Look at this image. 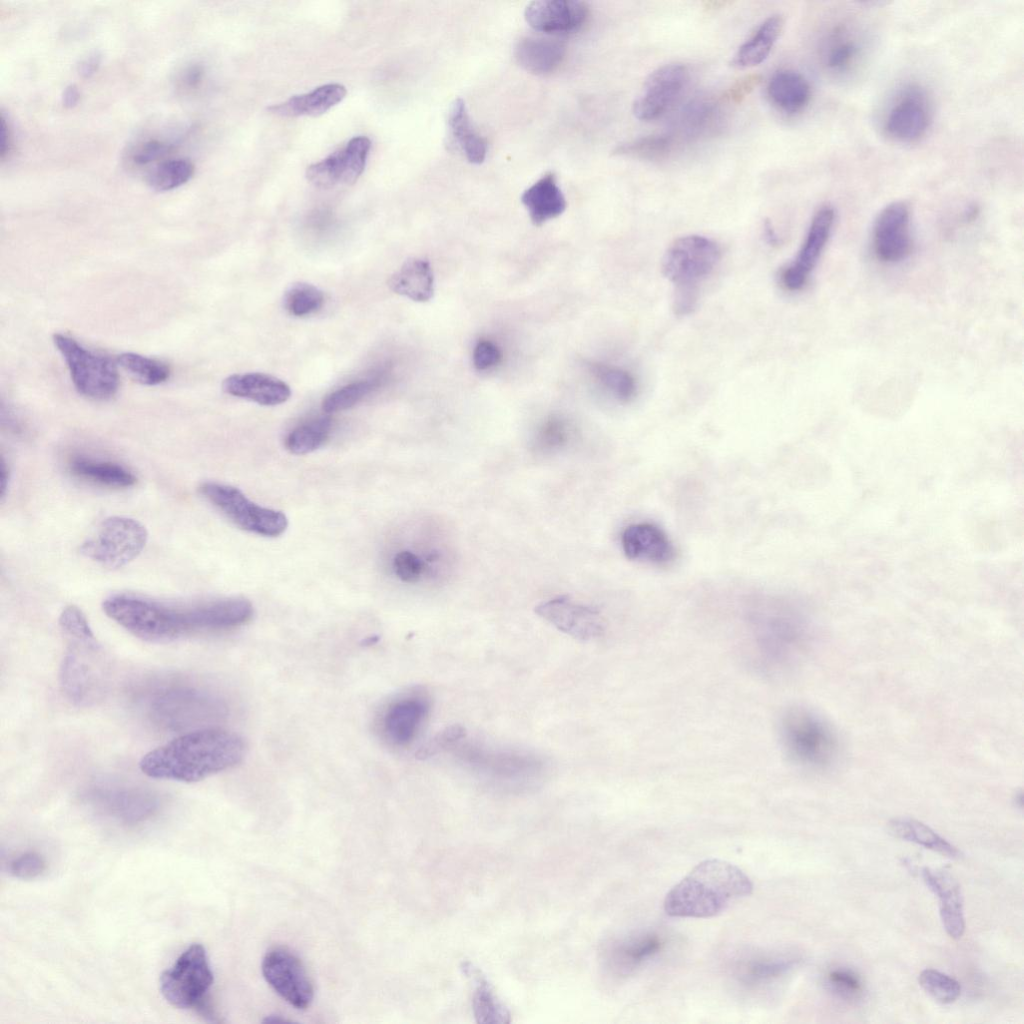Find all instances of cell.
Returning a JSON list of instances; mask_svg holds the SVG:
<instances>
[{
  "label": "cell",
  "mask_w": 1024,
  "mask_h": 1024,
  "mask_svg": "<svg viewBox=\"0 0 1024 1024\" xmlns=\"http://www.w3.org/2000/svg\"><path fill=\"white\" fill-rule=\"evenodd\" d=\"M246 751V742L237 733L204 727L149 751L139 767L151 778L193 783L236 766Z\"/></svg>",
  "instance_id": "cell-1"
},
{
  "label": "cell",
  "mask_w": 1024,
  "mask_h": 1024,
  "mask_svg": "<svg viewBox=\"0 0 1024 1024\" xmlns=\"http://www.w3.org/2000/svg\"><path fill=\"white\" fill-rule=\"evenodd\" d=\"M104 613L135 637L153 643L175 641L203 633H218L220 616L210 601L170 606L130 594L108 597Z\"/></svg>",
  "instance_id": "cell-2"
},
{
  "label": "cell",
  "mask_w": 1024,
  "mask_h": 1024,
  "mask_svg": "<svg viewBox=\"0 0 1024 1024\" xmlns=\"http://www.w3.org/2000/svg\"><path fill=\"white\" fill-rule=\"evenodd\" d=\"M752 890L750 878L739 867L720 859H706L670 889L664 910L672 917L709 918Z\"/></svg>",
  "instance_id": "cell-3"
},
{
  "label": "cell",
  "mask_w": 1024,
  "mask_h": 1024,
  "mask_svg": "<svg viewBox=\"0 0 1024 1024\" xmlns=\"http://www.w3.org/2000/svg\"><path fill=\"white\" fill-rule=\"evenodd\" d=\"M746 644L754 665L778 675L798 663L812 642V631L800 614L785 608H766L749 621Z\"/></svg>",
  "instance_id": "cell-4"
},
{
  "label": "cell",
  "mask_w": 1024,
  "mask_h": 1024,
  "mask_svg": "<svg viewBox=\"0 0 1024 1024\" xmlns=\"http://www.w3.org/2000/svg\"><path fill=\"white\" fill-rule=\"evenodd\" d=\"M720 248L709 238L688 235L678 238L666 251L662 261L664 276L676 286L674 309L688 314L696 303L697 286L716 267Z\"/></svg>",
  "instance_id": "cell-5"
},
{
  "label": "cell",
  "mask_w": 1024,
  "mask_h": 1024,
  "mask_svg": "<svg viewBox=\"0 0 1024 1024\" xmlns=\"http://www.w3.org/2000/svg\"><path fill=\"white\" fill-rule=\"evenodd\" d=\"M780 737L788 756L812 770L830 767L838 754V739L831 725L815 711L801 706L786 710Z\"/></svg>",
  "instance_id": "cell-6"
},
{
  "label": "cell",
  "mask_w": 1024,
  "mask_h": 1024,
  "mask_svg": "<svg viewBox=\"0 0 1024 1024\" xmlns=\"http://www.w3.org/2000/svg\"><path fill=\"white\" fill-rule=\"evenodd\" d=\"M213 981L205 948L193 943L161 974L160 991L165 1000L178 1009L195 1008L211 1016L206 997Z\"/></svg>",
  "instance_id": "cell-7"
},
{
  "label": "cell",
  "mask_w": 1024,
  "mask_h": 1024,
  "mask_svg": "<svg viewBox=\"0 0 1024 1024\" xmlns=\"http://www.w3.org/2000/svg\"><path fill=\"white\" fill-rule=\"evenodd\" d=\"M53 342L62 355L75 389L86 398L107 400L119 387L116 364L108 357L95 353L74 338L55 333Z\"/></svg>",
  "instance_id": "cell-8"
},
{
  "label": "cell",
  "mask_w": 1024,
  "mask_h": 1024,
  "mask_svg": "<svg viewBox=\"0 0 1024 1024\" xmlns=\"http://www.w3.org/2000/svg\"><path fill=\"white\" fill-rule=\"evenodd\" d=\"M147 540L148 532L139 521L112 516L100 524L93 537L82 543L80 552L104 567L116 569L137 558Z\"/></svg>",
  "instance_id": "cell-9"
},
{
  "label": "cell",
  "mask_w": 1024,
  "mask_h": 1024,
  "mask_svg": "<svg viewBox=\"0 0 1024 1024\" xmlns=\"http://www.w3.org/2000/svg\"><path fill=\"white\" fill-rule=\"evenodd\" d=\"M200 493L239 528L265 537H277L288 526L284 513L250 501L238 488L205 482Z\"/></svg>",
  "instance_id": "cell-10"
},
{
  "label": "cell",
  "mask_w": 1024,
  "mask_h": 1024,
  "mask_svg": "<svg viewBox=\"0 0 1024 1024\" xmlns=\"http://www.w3.org/2000/svg\"><path fill=\"white\" fill-rule=\"evenodd\" d=\"M430 709L421 691L400 693L383 703L374 718L379 738L392 748H405L417 737Z\"/></svg>",
  "instance_id": "cell-11"
},
{
  "label": "cell",
  "mask_w": 1024,
  "mask_h": 1024,
  "mask_svg": "<svg viewBox=\"0 0 1024 1024\" xmlns=\"http://www.w3.org/2000/svg\"><path fill=\"white\" fill-rule=\"evenodd\" d=\"M221 700L193 688H172L159 693L151 702L150 712L160 725L171 729L188 728L221 717Z\"/></svg>",
  "instance_id": "cell-12"
},
{
  "label": "cell",
  "mask_w": 1024,
  "mask_h": 1024,
  "mask_svg": "<svg viewBox=\"0 0 1024 1024\" xmlns=\"http://www.w3.org/2000/svg\"><path fill=\"white\" fill-rule=\"evenodd\" d=\"M262 973L267 983L286 1002L306 1009L313 1000V987L302 962L289 950L277 947L266 953Z\"/></svg>",
  "instance_id": "cell-13"
},
{
  "label": "cell",
  "mask_w": 1024,
  "mask_h": 1024,
  "mask_svg": "<svg viewBox=\"0 0 1024 1024\" xmlns=\"http://www.w3.org/2000/svg\"><path fill=\"white\" fill-rule=\"evenodd\" d=\"M930 122L931 105L925 90L917 85H908L889 106L883 127L892 139L910 143L925 135Z\"/></svg>",
  "instance_id": "cell-14"
},
{
  "label": "cell",
  "mask_w": 1024,
  "mask_h": 1024,
  "mask_svg": "<svg viewBox=\"0 0 1024 1024\" xmlns=\"http://www.w3.org/2000/svg\"><path fill=\"white\" fill-rule=\"evenodd\" d=\"M88 800L104 815L126 825L147 820L159 806L153 793L135 787H96L89 792Z\"/></svg>",
  "instance_id": "cell-15"
},
{
  "label": "cell",
  "mask_w": 1024,
  "mask_h": 1024,
  "mask_svg": "<svg viewBox=\"0 0 1024 1024\" xmlns=\"http://www.w3.org/2000/svg\"><path fill=\"white\" fill-rule=\"evenodd\" d=\"M370 148L369 138L353 137L342 149L310 165L306 177L312 184L323 189L338 183L354 184L364 171Z\"/></svg>",
  "instance_id": "cell-16"
},
{
  "label": "cell",
  "mask_w": 1024,
  "mask_h": 1024,
  "mask_svg": "<svg viewBox=\"0 0 1024 1024\" xmlns=\"http://www.w3.org/2000/svg\"><path fill=\"white\" fill-rule=\"evenodd\" d=\"M687 77V68L679 63L655 69L645 79L642 91L633 103L634 116L641 121H651L663 115L681 93Z\"/></svg>",
  "instance_id": "cell-17"
},
{
  "label": "cell",
  "mask_w": 1024,
  "mask_h": 1024,
  "mask_svg": "<svg viewBox=\"0 0 1024 1024\" xmlns=\"http://www.w3.org/2000/svg\"><path fill=\"white\" fill-rule=\"evenodd\" d=\"M834 221L832 206L823 205L816 211L796 258L781 272L780 281L787 290L798 291L805 286L830 238Z\"/></svg>",
  "instance_id": "cell-18"
},
{
  "label": "cell",
  "mask_w": 1024,
  "mask_h": 1024,
  "mask_svg": "<svg viewBox=\"0 0 1024 1024\" xmlns=\"http://www.w3.org/2000/svg\"><path fill=\"white\" fill-rule=\"evenodd\" d=\"M873 248L879 260L897 263L911 252L910 209L905 202L885 206L873 226Z\"/></svg>",
  "instance_id": "cell-19"
},
{
  "label": "cell",
  "mask_w": 1024,
  "mask_h": 1024,
  "mask_svg": "<svg viewBox=\"0 0 1024 1024\" xmlns=\"http://www.w3.org/2000/svg\"><path fill=\"white\" fill-rule=\"evenodd\" d=\"M535 613L575 639L591 640L602 635L604 631L603 620L598 611L567 596H559L538 604Z\"/></svg>",
  "instance_id": "cell-20"
},
{
  "label": "cell",
  "mask_w": 1024,
  "mask_h": 1024,
  "mask_svg": "<svg viewBox=\"0 0 1024 1024\" xmlns=\"http://www.w3.org/2000/svg\"><path fill=\"white\" fill-rule=\"evenodd\" d=\"M69 644L60 668V685L69 700L83 704L95 693L96 674L90 657L98 651V645L96 639L69 640Z\"/></svg>",
  "instance_id": "cell-21"
},
{
  "label": "cell",
  "mask_w": 1024,
  "mask_h": 1024,
  "mask_svg": "<svg viewBox=\"0 0 1024 1024\" xmlns=\"http://www.w3.org/2000/svg\"><path fill=\"white\" fill-rule=\"evenodd\" d=\"M524 17L537 31L566 34L583 26L588 17V7L578 0H539L527 5Z\"/></svg>",
  "instance_id": "cell-22"
},
{
  "label": "cell",
  "mask_w": 1024,
  "mask_h": 1024,
  "mask_svg": "<svg viewBox=\"0 0 1024 1024\" xmlns=\"http://www.w3.org/2000/svg\"><path fill=\"white\" fill-rule=\"evenodd\" d=\"M621 545L630 560L653 565H667L674 560L676 554L667 534L649 522L627 526L621 535Z\"/></svg>",
  "instance_id": "cell-23"
},
{
  "label": "cell",
  "mask_w": 1024,
  "mask_h": 1024,
  "mask_svg": "<svg viewBox=\"0 0 1024 1024\" xmlns=\"http://www.w3.org/2000/svg\"><path fill=\"white\" fill-rule=\"evenodd\" d=\"M222 388L229 395L264 406L282 404L291 396V389L286 382L258 372L230 375L224 379Z\"/></svg>",
  "instance_id": "cell-24"
},
{
  "label": "cell",
  "mask_w": 1024,
  "mask_h": 1024,
  "mask_svg": "<svg viewBox=\"0 0 1024 1024\" xmlns=\"http://www.w3.org/2000/svg\"><path fill=\"white\" fill-rule=\"evenodd\" d=\"M863 37L847 24H837L829 33L823 47V60L827 69L845 76L861 63L865 45Z\"/></svg>",
  "instance_id": "cell-25"
},
{
  "label": "cell",
  "mask_w": 1024,
  "mask_h": 1024,
  "mask_svg": "<svg viewBox=\"0 0 1024 1024\" xmlns=\"http://www.w3.org/2000/svg\"><path fill=\"white\" fill-rule=\"evenodd\" d=\"M922 878L939 899V913L943 927L953 939L962 937L965 931L963 900L958 883L947 873L922 870Z\"/></svg>",
  "instance_id": "cell-26"
},
{
  "label": "cell",
  "mask_w": 1024,
  "mask_h": 1024,
  "mask_svg": "<svg viewBox=\"0 0 1024 1024\" xmlns=\"http://www.w3.org/2000/svg\"><path fill=\"white\" fill-rule=\"evenodd\" d=\"M565 51L563 41L542 36H523L514 45L518 64L535 75H547L556 70Z\"/></svg>",
  "instance_id": "cell-27"
},
{
  "label": "cell",
  "mask_w": 1024,
  "mask_h": 1024,
  "mask_svg": "<svg viewBox=\"0 0 1024 1024\" xmlns=\"http://www.w3.org/2000/svg\"><path fill=\"white\" fill-rule=\"evenodd\" d=\"M521 202L532 223L537 226L560 216L567 206L564 194L552 172L544 174L528 187L521 195Z\"/></svg>",
  "instance_id": "cell-28"
},
{
  "label": "cell",
  "mask_w": 1024,
  "mask_h": 1024,
  "mask_svg": "<svg viewBox=\"0 0 1024 1024\" xmlns=\"http://www.w3.org/2000/svg\"><path fill=\"white\" fill-rule=\"evenodd\" d=\"M346 88L338 83L319 86L309 93L295 95L285 102L272 105L268 111L282 117L319 116L340 103Z\"/></svg>",
  "instance_id": "cell-29"
},
{
  "label": "cell",
  "mask_w": 1024,
  "mask_h": 1024,
  "mask_svg": "<svg viewBox=\"0 0 1024 1024\" xmlns=\"http://www.w3.org/2000/svg\"><path fill=\"white\" fill-rule=\"evenodd\" d=\"M390 289L416 302H427L434 295V275L428 260L407 259L388 280Z\"/></svg>",
  "instance_id": "cell-30"
},
{
  "label": "cell",
  "mask_w": 1024,
  "mask_h": 1024,
  "mask_svg": "<svg viewBox=\"0 0 1024 1024\" xmlns=\"http://www.w3.org/2000/svg\"><path fill=\"white\" fill-rule=\"evenodd\" d=\"M767 94L776 107L786 113L794 114L803 110L809 103L811 87L801 73L782 69L770 78Z\"/></svg>",
  "instance_id": "cell-31"
},
{
  "label": "cell",
  "mask_w": 1024,
  "mask_h": 1024,
  "mask_svg": "<svg viewBox=\"0 0 1024 1024\" xmlns=\"http://www.w3.org/2000/svg\"><path fill=\"white\" fill-rule=\"evenodd\" d=\"M662 947L663 940L655 933L631 936L611 947L609 963L617 972L626 974L652 959Z\"/></svg>",
  "instance_id": "cell-32"
},
{
  "label": "cell",
  "mask_w": 1024,
  "mask_h": 1024,
  "mask_svg": "<svg viewBox=\"0 0 1024 1024\" xmlns=\"http://www.w3.org/2000/svg\"><path fill=\"white\" fill-rule=\"evenodd\" d=\"M448 125L467 160L473 164L483 163L487 155V141L474 128L463 99H455L452 103Z\"/></svg>",
  "instance_id": "cell-33"
},
{
  "label": "cell",
  "mask_w": 1024,
  "mask_h": 1024,
  "mask_svg": "<svg viewBox=\"0 0 1024 1024\" xmlns=\"http://www.w3.org/2000/svg\"><path fill=\"white\" fill-rule=\"evenodd\" d=\"M783 28L780 15H771L743 43L734 54L731 65L736 68H749L762 63L770 54Z\"/></svg>",
  "instance_id": "cell-34"
},
{
  "label": "cell",
  "mask_w": 1024,
  "mask_h": 1024,
  "mask_svg": "<svg viewBox=\"0 0 1024 1024\" xmlns=\"http://www.w3.org/2000/svg\"><path fill=\"white\" fill-rule=\"evenodd\" d=\"M69 466L77 477L108 487L126 488L136 482V477L131 471L112 462L77 457Z\"/></svg>",
  "instance_id": "cell-35"
},
{
  "label": "cell",
  "mask_w": 1024,
  "mask_h": 1024,
  "mask_svg": "<svg viewBox=\"0 0 1024 1024\" xmlns=\"http://www.w3.org/2000/svg\"><path fill=\"white\" fill-rule=\"evenodd\" d=\"M890 833L902 840L913 842L950 858H957L959 850L924 823L910 818H896L889 822Z\"/></svg>",
  "instance_id": "cell-36"
},
{
  "label": "cell",
  "mask_w": 1024,
  "mask_h": 1024,
  "mask_svg": "<svg viewBox=\"0 0 1024 1024\" xmlns=\"http://www.w3.org/2000/svg\"><path fill=\"white\" fill-rule=\"evenodd\" d=\"M175 143L163 137L151 136L137 140L127 148L124 160L129 168L146 169V173L162 161L171 158Z\"/></svg>",
  "instance_id": "cell-37"
},
{
  "label": "cell",
  "mask_w": 1024,
  "mask_h": 1024,
  "mask_svg": "<svg viewBox=\"0 0 1024 1024\" xmlns=\"http://www.w3.org/2000/svg\"><path fill=\"white\" fill-rule=\"evenodd\" d=\"M194 164L187 158H168L146 174L147 184L157 192L174 190L187 183L194 174Z\"/></svg>",
  "instance_id": "cell-38"
},
{
  "label": "cell",
  "mask_w": 1024,
  "mask_h": 1024,
  "mask_svg": "<svg viewBox=\"0 0 1024 1024\" xmlns=\"http://www.w3.org/2000/svg\"><path fill=\"white\" fill-rule=\"evenodd\" d=\"M796 961L781 957H761L749 960L740 968V982L748 987H759L774 982L791 970Z\"/></svg>",
  "instance_id": "cell-39"
},
{
  "label": "cell",
  "mask_w": 1024,
  "mask_h": 1024,
  "mask_svg": "<svg viewBox=\"0 0 1024 1024\" xmlns=\"http://www.w3.org/2000/svg\"><path fill=\"white\" fill-rule=\"evenodd\" d=\"M331 426L332 422L328 416L312 419L294 428L286 437L285 446L296 455L311 453L326 441Z\"/></svg>",
  "instance_id": "cell-40"
},
{
  "label": "cell",
  "mask_w": 1024,
  "mask_h": 1024,
  "mask_svg": "<svg viewBox=\"0 0 1024 1024\" xmlns=\"http://www.w3.org/2000/svg\"><path fill=\"white\" fill-rule=\"evenodd\" d=\"M117 363L136 381L145 385L161 384L170 376V369L164 362L133 352L120 354Z\"/></svg>",
  "instance_id": "cell-41"
},
{
  "label": "cell",
  "mask_w": 1024,
  "mask_h": 1024,
  "mask_svg": "<svg viewBox=\"0 0 1024 1024\" xmlns=\"http://www.w3.org/2000/svg\"><path fill=\"white\" fill-rule=\"evenodd\" d=\"M324 304V294L318 287L297 282L288 287L283 296V306L292 316L305 317L318 312Z\"/></svg>",
  "instance_id": "cell-42"
},
{
  "label": "cell",
  "mask_w": 1024,
  "mask_h": 1024,
  "mask_svg": "<svg viewBox=\"0 0 1024 1024\" xmlns=\"http://www.w3.org/2000/svg\"><path fill=\"white\" fill-rule=\"evenodd\" d=\"M672 140L666 135L639 137L618 145L613 154L643 160H659L668 155Z\"/></svg>",
  "instance_id": "cell-43"
},
{
  "label": "cell",
  "mask_w": 1024,
  "mask_h": 1024,
  "mask_svg": "<svg viewBox=\"0 0 1024 1024\" xmlns=\"http://www.w3.org/2000/svg\"><path fill=\"white\" fill-rule=\"evenodd\" d=\"M592 371L600 384L621 402L630 401L636 392L635 380L627 371L605 364H595Z\"/></svg>",
  "instance_id": "cell-44"
},
{
  "label": "cell",
  "mask_w": 1024,
  "mask_h": 1024,
  "mask_svg": "<svg viewBox=\"0 0 1024 1024\" xmlns=\"http://www.w3.org/2000/svg\"><path fill=\"white\" fill-rule=\"evenodd\" d=\"M375 380H360L349 383L328 394L322 402L326 413L349 409L370 394L377 386Z\"/></svg>",
  "instance_id": "cell-45"
},
{
  "label": "cell",
  "mask_w": 1024,
  "mask_h": 1024,
  "mask_svg": "<svg viewBox=\"0 0 1024 1024\" xmlns=\"http://www.w3.org/2000/svg\"><path fill=\"white\" fill-rule=\"evenodd\" d=\"M918 981L925 992L942 1004L956 1001L961 994V986L957 980L935 969L923 970Z\"/></svg>",
  "instance_id": "cell-46"
},
{
  "label": "cell",
  "mask_w": 1024,
  "mask_h": 1024,
  "mask_svg": "<svg viewBox=\"0 0 1024 1024\" xmlns=\"http://www.w3.org/2000/svg\"><path fill=\"white\" fill-rule=\"evenodd\" d=\"M59 625L68 640L95 639L84 613L75 605L63 609L59 617Z\"/></svg>",
  "instance_id": "cell-47"
},
{
  "label": "cell",
  "mask_w": 1024,
  "mask_h": 1024,
  "mask_svg": "<svg viewBox=\"0 0 1024 1024\" xmlns=\"http://www.w3.org/2000/svg\"><path fill=\"white\" fill-rule=\"evenodd\" d=\"M466 735L465 728L459 724L446 727L435 735L417 752V757L426 759L456 744Z\"/></svg>",
  "instance_id": "cell-48"
},
{
  "label": "cell",
  "mask_w": 1024,
  "mask_h": 1024,
  "mask_svg": "<svg viewBox=\"0 0 1024 1024\" xmlns=\"http://www.w3.org/2000/svg\"><path fill=\"white\" fill-rule=\"evenodd\" d=\"M46 869L44 858L36 852H25L14 858L9 864L11 875L22 880H31L40 876Z\"/></svg>",
  "instance_id": "cell-49"
},
{
  "label": "cell",
  "mask_w": 1024,
  "mask_h": 1024,
  "mask_svg": "<svg viewBox=\"0 0 1024 1024\" xmlns=\"http://www.w3.org/2000/svg\"><path fill=\"white\" fill-rule=\"evenodd\" d=\"M393 567L399 579L406 583L418 581L423 571V563L420 558L410 551H401L396 554Z\"/></svg>",
  "instance_id": "cell-50"
},
{
  "label": "cell",
  "mask_w": 1024,
  "mask_h": 1024,
  "mask_svg": "<svg viewBox=\"0 0 1024 1024\" xmlns=\"http://www.w3.org/2000/svg\"><path fill=\"white\" fill-rule=\"evenodd\" d=\"M828 983L834 991L846 998L855 997L862 990L859 977L847 969L832 970L828 974Z\"/></svg>",
  "instance_id": "cell-51"
},
{
  "label": "cell",
  "mask_w": 1024,
  "mask_h": 1024,
  "mask_svg": "<svg viewBox=\"0 0 1024 1024\" xmlns=\"http://www.w3.org/2000/svg\"><path fill=\"white\" fill-rule=\"evenodd\" d=\"M500 349L489 340H480L473 351V364L478 370L496 366L501 360Z\"/></svg>",
  "instance_id": "cell-52"
},
{
  "label": "cell",
  "mask_w": 1024,
  "mask_h": 1024,
  "mask_svg": "<svg viewBox=\"0 0 1024 1024\" xmlns=\"http://www.w3.org/2000/svg\"><path fill=\"white\" fill-rule=\"evenodd\" d=\"M494 1000L495 999H494L493 995L490 993V991L486 987H479L478 988L477 994L475 996V1003H476L475 1007L478 1010V1014H477L478 1017H480V1016L481 1017H486L485 1021H487V1022H488V1016H490V1017L498 1016V1017L503 1019V1016L506 1015L505 1011L502 1008H500L497 1005V1003L495 1004Z\"/></svg>",
  "instance_id": "cell-53"
},
{
  "label": "cell",
  "mask_w": 1024,
  "mask_h": 1024,
  "mask_svg": "<svg viewBox=\"0 0 1024 1024\" xmlns=\"http://www.w3.org/2000/svg\"><path fill=\"white\" fill-rule=\"evenodd\" d=\"M203 75L204 71L202 66L198 64L186 66L179 73L178 78L176 79V86L184 93L191 92L199 87L202 82Z\"/></svg>",
  "instance_id": "cell-54"
},
{
  "label": "cell",
  "mask_w": 1024,
  "mask_h": 1024,
  "mask_svg": "<svg viewBox=\"0 0 1024 1024\" xmlns=\"http://www.w3.org/2000/svg\"><path fill=\"white\" fill-rule=\"evenodd\" d=\"M761 81V76L758 74H752L743 77L738 80L731 88H729L724 98L728 102L738 103L746 97Z\"/></svg>",
  "instance_id": "cell-55"
},
{
  "label": "cell",
  "mask_w": 1024,
  "mask_h": 1024,
  "mask_svg": "<svg viewBox=\"0 0 1024 1024\" xmlns=\"http://www.w3.org/2000/svg\"><path fill=\"white\" fill-rule=\"evenodd\" d=\"M101 62V55L98 52H92L85 57L78 66L79 74L85 78L91 77L99 68Z\"/></svg>",
  "instance_id": "cell-56"
},
{
  "label": "cell",
  "mask_w": 1024,
  "mask_h": 1024,
  "mask_svg": "<svg viewBox=\"0 0 1024 1024\" xmlns=\"http://www.w3.org/2000/svg\"><path fill=\"white\" fill-rule=\"evenodd\" d=\"M12 147V134L3 114H1V147L0 157L3 160L7 154L11 151Z\"/></svg>",
  "instance_id": "cell-57"
},
{
  "label": "cell",
  "mask_w": 1024,
  "mask_h": 1024,
  "mask_svg": "<svg viewBox=\"0 0 1024 1024\" xmlns=\"http://www.w3.org/2000/svg\"><path fill=\"white\" fill-rule=\"evenodd\" d=\"M563 439H564L563 432H562V430L558 426H555V427H553V426L551 427L550 426L544 432L543 441H544L545 445H547L549 447H554L556 445H559L560 442Z\"/></svg>",
  "instance_id": "cell-58"
},
{
  "label": "cell",
  "mask_w": 1024,
  "mask_h": 1024,
  "mask_svg": "<svg viewBox=\"0 0 1024 1024\" xmlns=\"http://www.w3.org/2000/svg\"><path fill=\"white\" fill-rule=\"evenodd\" d=\"M80 98V93L76 85H68L62 94V103L67 108L74 107Z\"/></svg>",
  "instance_id": "cell-59"
},
{
  "label": "cell",
  "mask_w": 1024,
  "mask_h": 1024,
  "mask_svg": "<svg viewBox=\"0 0 1024 1024\" xmlns=\"http://www.w3.org/2000/svg\"><path fill=\"white\" fill-rule=\"evenodd\" d=\"M764 233H765V238H766L768 243H770L771 245L778 244V241H779L778 240V236H777V234H776V232H775V230H774V228H773V226H772V224H771V222L769 220L765 221Z\"/></svg>",
  "instance_id": "cell-60"
},
{
  "label": "cell",
  "mask_w": 1024,
  "mask_h": 1024,
  "mask_svg": "<svg viewBox=\"0 0 1024 1024\" xmlns=\"http://www.w3.org/2000/svg\"><path fill=\"white\" fill-rule=\"evenodd\" d=\"M8 479H9V470H8V468L6 466V463H5L4 459H2V463H1V484H0V486H1V498L5 497V493H6V489H7L8 481H9Z\"/></svg>",
  "instance_id": "cell-61"
}]
</instances>
